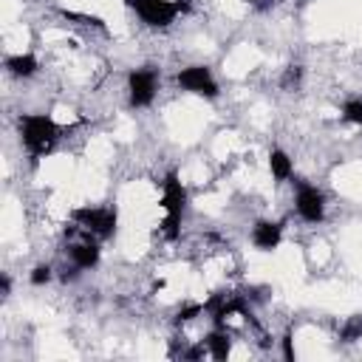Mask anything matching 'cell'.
I'll list each match as a JSON object with an SVG mask.
<instances>
[{
	"label": "cell",
	"instance_id": "obj_1",
	"mask_svg": "<svg viewBox=\"0 0 362 362\" xmlns=\"http://www.w3.org/2000/svg\"><path fill=\"white\" fill-rule=\"evenodd\" d=\"M59 139V124L45 113H23L20 116V141L31 158H42L54 150Z\"/></svg>",
	"mask_w": 362,
	"mask_h": 362
},
{
	"label": "cell",
	"instance_id": "obj_2",
	"mask_svg": "<svg viewBox=\"0 0 362 362\" xmlns=\"http://www.w3.org/2000/svg\"><path fill=\"white\" fill-rule=\"evenodd\" d=\"M187 206V189L178 181V173H167L161 181V209H164V221H161V232L167 240H178L181 235V215Z\"/></svg>",
	"mask_w": 362,
	"mask_h": 362
},
{
	"label": "cell",
	"instance_id": "obj_3",
	"mask_svg": "<svg viewBox=\"0 0 362 362\" xmlns=\"http://www.w3.org/2000/svg\"><path fill=\"white\" fill-rule=\"evenodd\" d=\"M124 6L150 28H167L181 11H189L187 0H124Z\"/></svg>",
	"mask_w": 362,
	"mask_h": 362
},
{
	"label": "cell",
	"instance_id": "obj_4",
	"mask_svg": "<svg viewBox=\"0 0 362 362\" xmlns=\"http://www.w3.org/2000/svg\"><path fill=\"white\" fill-rule=\"evenodd\" d=\"M71 221L79 223L85 232H90L99 240H107L116 235V223H119V212L116 206H76L71 212Z\"/></svg>",
	"mask_w": 362,
	"mask_h": 362
},
{
	"label": "cell",
	"instance_id": "obj_5",
	"mask_svg": "<svg viewBox=\"0 0 362 362\" xmlns=\"http://www.w3.org/2000/svg\"><path fill=\"white\" fill-rule=\"evenodd\" d=\"M156 90H158V74L153 68H136V71H130V76H127V96H130V105L133 107L153 105Z\"/></svg>",
	"mask_w": 362,
	"mask_h": 362
},
{
	"label": "cell",
	"instance_id": "obj_6",
	"mask_svg": "<svg viewBox=\"0 0 362 362\" xmlns=\"http://www.w3.org/2000/svg\"><path fill=\"white\" fill-rule=\"evenodd\" d=\"M175 82H178V88H184L187 93H195V96H204V99H215L221 90H218V82H215V76H212V71L209 68H204V65H189V68H184L178 76H175Z\"/></svg>",
	"mask_w": 362,
	"mask_h": 362
},
{
	"label": "cell",
	"instance_id": "obj_7",
	"mask_svg": "<svg viewBox=\"0 0 362 362\" xmlns=\"http://www.w3.org/2000/svg\"><path fill=\"white\" fill-rule=\"evenodd\" d=\"M294 206H297V215L308 223H320L325 218V198L317 187L300 181L297 184V192H294Z\"/></svg>",
	"mask_w": 362,
	"mask_h": 362
},
{
	"label": "cell",
	"instance_id": "obj_8",
	"mask_svg": "<svg viewBox=\"0 0 362 362\" xmlns=\"http://www.w3.org/2000/svg\"><path fill=\"white\" fill-rule=\"evenodd\" d=\"M280 240H283L280 223H274V221H257V223L252 226V243H255V249L272 252V249L280 246Z\"/></svg>",
	"mask_w": 362,
	"mask_h": 362
},
{
	"label": "cell",
	"instance_id": "obj_9",
	"mask_svg": "<svg viewBox=\"0 0 362 362\" xmlns=\"http://www.w3.org/2000/svg\"><path fill=\"white\" fill-rule=\"evenodd\" d=\"M68 255H71V263L79 269H93L99 263V246H96V240H90V235L85 240L68 246Z\"/></svg>",
	"mask_w": 362,
	"mask_h": 362
},
{
	"label": "cell",
	"instance_id": "obj_10",
	"mask_svg": "<svg viewBox=\"0 0 362 362\" xmlns=\"http://www.w3.org/2000/svg\"><path fill=\"white\" fill-rule=\"evenodd\" d=\"M6 68H8V74L11 76H34L37 74V68H40V62H37V57L34 54H11V57H6Z\"/></svg>",
	"mask_w": 362,
	"mask_h": 362
},
{
	"label": "cell",
	"instance_id": "obj_11",
	"mask_svg": "<svg viewBox=\"0 0 362 362\" xmlns=\"http://www.w3.org/2000/svg\"><path fill=\"white\" fill-rule=\"evenodd\" d=\"M204 345H206V351H209V356H212V359H226V356H229V351H232V339H229V334H226V331H221V328L209 331V334H206V339H204Z\"/></svg>",
	"mask_w": 362,
	"mask_h": 362
},
{
	"label": "cell",
	"instance_id": "obj_12",
	"mask_svg": "<svg viewBox=\"0 0 362 362\" xmlns=\"http://www.w3.org/2000/svg\"><path fill=\"white\" fill-rule=\"evenodd\" d=\"M269 170H272V178L274 181H288L291 173H294V164L288 158L286 150H272L269 153Z\"/></svg>",
	"mask_w": 362,
	"mask_h": 362
},
{
	"label": "cell",
	"instance_id": "obj_13",
	"mask_svg": "<svg viewBox=\"0 0 362 362\" xmlns=\"http://www.w3.org/2000/svg\"><path fill=\"white\" fill-rule=\"evenodd\" d=\"M339 337H342L345 342H356V339H362V314L348 317L345 325L339 328Z\"/></svg>",
	"mask_w": 362,
	"mask_h": 362
},
{
	"label": "cell",
	"instance_id": "obj_14",
	"mask_svg": "<svg viewBox=\"0 0 362 362\" xmlns=\"http://www.w3.org/2000/svg\"><path fill=\"white\" fill-rule=\"evenodd\" d=\"M342 119L351 124H362V99H351L342 105Z\"/></svg>",
	"mask_w": 362,
	"mask_h": 362
},
{
	"label": "cell",
	"instance_id": "obj_15",
	"mask_svg": "<svg viewBox=\"0 0 362 362\" xmlns=\"http://www.w3.org/2000/svg\"><path fill=\"white\" fill-rule=\"evenodd\" d=\"M300 79H303V68H300V65H288V68L283 71V79H280V85H283L286 90H294V88L300 85Z\"/></svg>",
	"mask_w": 362,
	"mask_h": 362
},
{
	"label": "cell",
	"instance_id": "obj_16",
	"mask_svg": "<svg viewBox=\"0 0 362 362\" xmlns=\"http://www.w3.org/2000/svg\"><path fill=\"white\" fill-rule=\"evenodd\" d=\"M198 314H204V303H189V305H181L178 311H175V322L181 325V322H189V320H195Z\"/></svg>",
	"mask_w": 362,
	"mask_h": 362
},
{
	"label": "cell",
	"instance_id": "obj_17",
	"mask_svg": "<svg viewBox=\"0 0 362 362\" xmlns=\"http://www.w3.org/2000/svg\"><path fill=\"white\" fill-rule=\"evenodd\" d=\"M51 277H54L51 274V266L48 263H40V266L31 269V277L28 280H31V286H45V283H51Z\"/></svg>",
	"mask_w": 362,
	"mask_h": 362
},
{
	"label": "cell",
	"instance_id": "obj_18",
	"mask_svg": "<svg viewBox=\"0 0 362 362\" xmlns=\"http://www.w3.org/2000/svg\"><path fill=\"white\" fill-rule=\"evenodd\" d=\"M283 359H288V362L297 359V351H294V345H291V331L283 337Z\"/></svg>",
	"mask_w": 362,
	"mask_h": 362
},
{
	"label": "cell",
	"instance_id": "obj_19",
	"mask_svg": "<svg viewBox=\"0 0 362 362\" xmlns=\"http://www.w3.org/2000/svg\"><path fill=\"white\" fill-rule=\"evenodd\" d=\"M0 291H3V297L11 291V280H8V274H3V277H0Z\"/></svg>",
	"mask_w": 362,
	"mask_h": 362
}]
</instances>
